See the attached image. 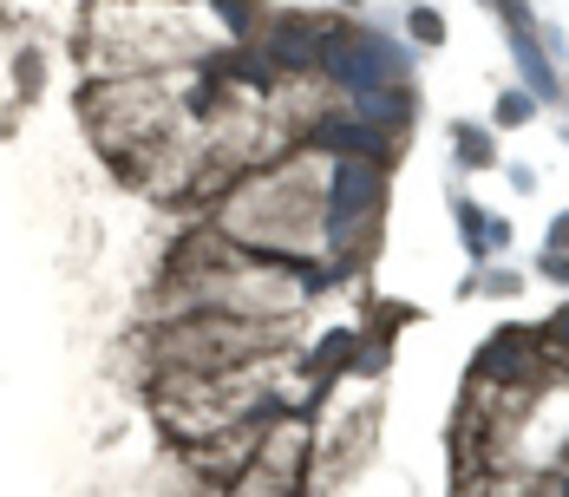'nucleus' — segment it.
<instances>
[{"label": "nucleus", "instance_id": "f257e3e1", "mask_svg": "<svg viewBox=\"0 0 569 497\" xmlns=\"http://www.w3.org/2000/svg\"><path fill=\"white\" fill-rule=\"evenodd\" d=\"M380 197H386V164L373 157H341L334 184H328V236L348 242L366 216H380Z\"/></svg>", "mask_w": 569, "mask_h": 497}, {"label": "nucleus", "instance_id": "f03ea898", "mask_svg": "<svg viewBox=\"0 0 569 497\" xmlns=\"http://www.w3.org/2000/svg\"><path fill=\"white\" fill-rule=\"evenodd\" d=\"M308 144H314V151H334V157H373V164H386L400 138L380 132V125L360 118V112H321V118L308 125Z\"/></svg>", "mask_w": 569, "mask_h": 497}, {"label": "nucleus", "instance_id": "7ed1b4c3", "mask_svg": "<svg viewBox=\"0 0 569 497\" xmlns=\"http://www.w3.org/2000/svg\"><path fill=\"white\" fill-rule=\"evenodd\" d=\"M314 46H321V20H308V13H276L262 27V60L282 72V79L314 72Z\"/></svg>", "mask_w": 569, "mask_h": 497}, {"label": "nucleus", "instance_id": "20e7f679", "mask_svg": "<svg viewBox=\"0 0 569 497\" xmlns=\"http://www.w3.org/2000/svg\"><path fill=\"white\" fill-rule=\"evenodd\" d=\"M524 373H530V334L524 328H498L485 341V354L472 360L478 386H524Z\"/></svg>", "mask_w": 569, "mask_h": 497}, {"label": "nucleus", "instance_id": "39448f33", "mask_svg": "<svg viewBox=\"0 0 569 497\" xmlns=\"http://www.w3.org/2000/svg\"><path fill=\"white\" fill-rule=\"evenodd\" d=\"M413 105H420V99H413V85H406V79H386V85H373V92H354V112H360V118H373L380 132H393V138L406 132Z\"/></svg>", "mask_w": 569, "mask_h": 497}, {"label": "nucleus", "instance_id": "423d86ee", "mask_svg": "<svg viewBox=\"0 0 569 497\" xmlns=\"http://www.w3.org/2000/svg\"><path fill=\"white\" fill-rule=\"evenodd\" d=\"M510 53H517V66H524V79H530L537 99H557V92H563V79L550 66V53L537 46V27H530V20H510Z\"/></svg>", "mask_w": 569, "mask_h": 497}, {"label": "nucleus", "instance_id": "0eeeda50", "mask_svg": "<svg viewBox=\"0 0 569 497\" xmlns=\"http://www.w3.org/2000/svg\"><path fill=\"white\" fill-rule=\"evenodd\" d=\"M354 354H360V341L348 334V328H334V334H321L314 341V400H328V386L341 380V373H354Z\"/></svg>", "mask_w": 569, "mask_h": 497}, {"label": "nucleus", "instance_id": "6e6552de", "mask_svg": "<svg viewBox=\"0 0 569 497\" xmlns=\"http://www.w3.org/2000/svg\"><path fill=\"white\" fill-rule=\"evenodd\" d=\"M452 151H458V164H472V170H492V164H498V138H492L485 125H458V132H452Z\"/></svg>", "mask_w": 569, "mask_h": 497}, {"label": "nucleus", "instance_id": "1a4fd4ad", "mask_svg": "<svg viewBox=\"0 0 569 497\" xmlns=\"http://www.w3.org/2000/svg\"><path fill=\"white\" fill-rule=\"evenodd\" d=\"M537 105H544L537 92H498V105H492V118H498L504 132H517V125H530V118H537Z\"/></svg>", "mask_w": 569, "mask_h": 497}, {"label": "nucleus", "instance_id": "9d476101", "mask_svg": "<svg viewBox=\"0 0 569 497\" xmlns=\"http://www.w3.org/2000/svg\"><path fill=\"white\" fill-rule=\"evenodd\" d=\"M406 33L420 40V46H445V13L426 7V0H413V13H406Z\"/></svg>", "mask_w": 569, "mask_h": 497}, {"label": "nucleus", "instance_id": "9b49d317", "mask_svg": "<svg viewBox=\"0 0 569 497\" xmlns=\"http://www.w3.org/2000/svg\"><path fill=\"white\" fill-rule=\"evenodd\" d=\"M40 72H46V60L27 46V53L13 60V85H20V99H33V92H40Z\"/></svg>", "mask_w": 569, "mask_h": 497}, {"label": "nucleus", "instance_id": "f8f14e48", "mask_svg": "<svg viewBox=\"0 0 569 497\" xmlns=\"http://www.w3.org/2000/svg\"><path fill=\"white\" fill-rule=\"evenodd\" d=\"M210 7L229 20V33H249V27H256V7H249V0H210Z\"/></svg>", "mask_w": 569, "mask_h": 497}, {"label": "nucleus", "instance_id": "ddd939ff", "mask_svg": "<svg viewBox=\"0 0 569 497\" xmlns=\"http://www.w3.org/2000/svg\"><path fill=\"white\" fill-rule=\"evenodd\" d=\"M537 269H544L557 288H569V249H544V262H537Z\"/></svg>", "mask_w": 569, "mask_h": 497}, {"label": "nucleus", "instance_id": "4468645a", "mask_svg": "<svg viewBox=\"0 0 569 497\" xmlns=\"http://www.w3.org/2000/svg\"><path fill=\"white\" fill-rule=\"evenodd\" d=\"M485 294H504V301H510V294H524V276H510V269H498V276H485Z\"/></svg>", "mask_w": 569, "mask_h": 497}, {"label": "nucleus", "instance_id": "2eb2a0df", "mask_svg": "<svg viewBox=\"0 0 569 497\" xmlns=\"http://www.w3.org/2000/svg\"><path fill=\"white\" fill-rule=\"evenodd\" d=\"M544 341H550V348H557V354H569V308H557V321H550V328H544Z\"/></svg>", "mask_w": 569, "mask_h": 497}, {"label": "nucleus", "instance_id": "dca6fc26", "mask_svg": "<svg viewBox=\"0 0 569 497\" xmlns=\"http://www.w3.org/2000/svg\"><path fill=\"white\" fill-rule=\"evenodd\" d=\"M510 190H524V197H530V190H537V170H530V164H510Z\"/></svg>", "mask_w": 569, "mask_h": 497}, {"label": "nucleus", "instance_id": "f3484780", "mask_svg": "<svg viewBox=\"0 0 569 497\" xmlns=\"http://www.w3.org/2000/svg\"><path fill=\"white\" fill-rule=\"evenodd\" d=\"M485 7H498L504 20H530V0H485Z\"/></svg>", "mask_w": 569, "mask_h": 497}, {"label": "nucleus", "instance_id": "a211bd4d", "mask_svg": "<svg viewBox=\"0 0 569 497\" xmlns=\"http://www.w3.org/2000/svg\"><path fill=\"white\" fill-rule=\"evenodd\" d=\"M550 249H569V210H557V222H550Z\"/></svg>", "mask_w": 569, "mask_h": 497}, {"label": "nucleus", "instance_id": "6ab92c4d", "mask_svg": "<svg viewBox=\"0 0 569 497\" xmlns=\"http://www.w3.org/2000/svg\"><path fill=\"white\" fill-rule=\"evenodd\" d=\"M348 7H354V0H348Z\"/></svg>", "mask_w": 569, "mask_h": 497}]
</instances>
